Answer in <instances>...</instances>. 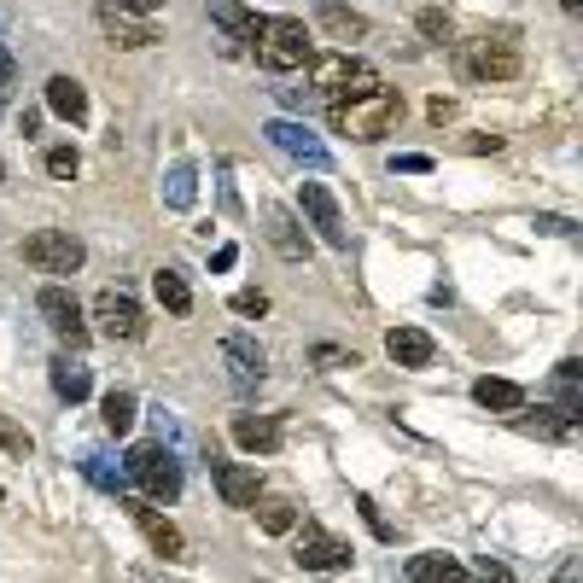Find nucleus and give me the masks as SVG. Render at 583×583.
I'll return each mask as SVG.
<instances>
[{
  "label": "nucleus",
  "mask_w": 583,
  "mask_h": 583,
  "mask_svg": "<svg viewBox=\"0 0 583 583\" xmlns=\"http://www.w3.org/2000/svg\"><path fill=\"white\" fill-rule=\"evenodd\" d=\"M397 123H403V94L385 88V82L356 94V100H333V129L350 140H385Z\"/></svg>",
  "instance_id": "1"
},
{
  "label": "nucleus",
  "mask_w": 583,
  "mask_h": 583,
  "mask_svg": "<svg viewBox=\"0 0 583 583\" xmlns=\"http://www.w3.org/2000/svg\"><path fill=\"white\" fill-rule=\"evenodd\" d=\"M251 47H257V65L286 76V70H298L315 53L309 47V30L304 18H257V30H251Z\"/></svg>",
  "instance_id": "2"
},
{
  "label": "nucleus",
  "mask_w": 583,
  "mask_h": 583,
  "mask_svg": "<svg viewBox=\"0 0 583 583\" xmlns=\"http://www.w3.org/2000/svg\"><path fill=\"white\" fill-rule=\"evenodd\" d=\"M309 88L321 100H356V94L379 88V76H374V65H362L350 53H309Z\"/></svg>",
  "instance_id": "3"
},
{
  "label": "nucleus",
  "mask_w": 583,
  "mask_h": 583,
  "mask_svg": "<svg viewBox=\"0 0 583 583\" xmlns=\"http://www.w3.org/2000/svg\"><path fill=\"white\" fill-rule=\"evenodd\" d=\"M123 473H129V484H140L146 502H175L181 496V461L164 444H135L123 455Z\"/></svg>",
  "instance_id": "4"
},
{
  "label": "nucleus",
  "mask_w": 583,
  "mask_h": 583,
  "mask_svg": "<svg viewBox=\"0 0 583 583\" xmlns=\"http://www.w3.org/2000/svg\"><path fill=\"white\" fill-rule=\"evenodd\" d=\"M24 263H30L35 275H76L88 263V245L76 240L70 228H35L30 240H24Z\"/></svg>",
  "instance_id": "5"
},
{
  "label": "nucleus",
  "mask_w": 583,
  "mask_h": 583,
  "mask_svg": "<svg viewBox=\"0 0 583 583\" xmlns=\"http://www.w3.org/2000/svg\"><path fill=\"white\" fill-rule=\"evenodd\" d=\"M292 531H298V525H292ZM292 560H298V572H350V566H356V549H350L344 537H333L327 525L304 519V531H298V549H292Z\"/></svg>",
  "instance_id": "6"
},
{
  "label": "nucleus",
  "mask_w": 583,
  "mask_h": 583,
  "mask_svg": "<svg viewBox=\"0 0 583 583\" xmlns=\"http://www.w3.org/2000/svg\"><path fill=\"white\" fill-rule=\"evenodd\" d=\"M35 309H41V321H47V327H53L70 350H82V344H88V321H82V304H76V292H70V286L47 280V286H41V298H35Z\"/></svg>",
  "instance_id": "7"
},
{
  "label": "nucleus",
  "mask_w": 583,
  "mask_h": 583,
  "mask_svg": "<svg viewBox=\"0 0 583 583\" xmlns=\"http://www.w3.org/2000/svg\"><path fill=\"white\" fill-rule=\"evenodd\" d=\"M298 210H304V222L321 234V240L333 245V251H350V228H344V210H339V199L321 187V181H304L298 187Z\"/></svg>",
  "instance_id": "8"
},
{
  "label": "nucleus",
  "mask_w": 583,
  "mask_h": 583,
  "mask_svg": "<svg viewBox=\"0 0 583 583\" xmlns=\"http://www.w3.org/2000/svg\"><path fill=\"white\" fill-rule=\"evenodd\" d=\"M94 321H100L105 339H123V344L146 339V309L129 292H117V286H105L100 298H94Z\"/></svg>",
  "instance_id": "9"
},
{
  "label": "nucleus",
  "mask_w": 583,
  "mask_h": 583,
  "mask_svg": "<svg viewBox=\"0 0 583 583\" xmlns=\"http://www.w3.org/2000/svg\"><path fill=\"white\" fill-rule=\"evenodd\" d=\"M461 59V76H490V82H508V76H519V47H514V35H484L479 47H461L455 53Z\"/></svg>",
  "instance_id": "10"
},
{
  "label": "nucleus",
  "mask_w": 583,
  "mask_h": 583,
  "mask_svg": "<svg viewBox=\"0 0 583 583\" xmlns=\"http://www.w3.org/2000/svg\"><path fill=\"white\" fill-rule=\"evenodd\" d=\"M263 135H269V146H275V152L298 158V164H309V170H327V164H333V152H327L321 140L309 135L304 123H292V117H275V123H269Z\"/></svg>",
  "instance_id": "11"
},
{
  "label": "nucleus",
  "mask_w": 583,
  "mask_h": 583,
  "mask_svg": "<svg viewBox=\"0 0 583 583\" xmlns=\"http://www.w3.org/2000/svg\"><path fill=\"white\" fill-rule=\"evenodd\" d=\"M222 362H228L234 385H257V379L269 374V350L251 339V333H228L222 339Z\"/></svg>",
  "instance_id": "12"
},
{
  "label": "nucleus",
  "mask_w": 583,
  "mask_h": 583,
  "mask_svg": "<svg viewBox=\"0 0 583 583\" xmlns=\"http://www.w3.org/2000/svg\"><path fill=\"white\" fill-rule=\"evenodd\" d=\"M129 514H135L140 537H146L152 549L164 554V560H187V537H181V531H175V525H170L164 514H158V508H152L146 496H140V502H129Z\"/></svg>",
  "instance_id": "13"
},
{
  "label": "nucleus",
  "mask_w": 583,
  "mask_h": 583,
  "mask_svg": "<svg viewBox=\"0 0 583 583\" xmlns=\"http://www.w3.org/2000/svg\"><path fill=\"white\" fill-rule=\"evenodd\" d=\"M210 479H216V490H222L228 508H251V502L263 496L257 467H245V461H216V455H210Z\"/></svg>",
  "instance_id": "14"
},
{
  "label": "nucleus",
  "mask_w": 583,
  "mask_h": 583,
  "mask_svg": "<svg viewBox=\"0 0 583 583\" xmlns=\"http://www.w3.org/2000/svg\"><path fill=\"white\" fill-rule=\"evenodd\" d=\"M234 444H240L245 455H275V449L286 444V420H280V414H240V420H234Z\"/></svg>",
  "instance_id": "15"
},
{
  "label": "nucleus",
  "mask_w": 583,
  "mask_h": 583,
  "mask_svg": "<svg viewBox=\"0 0 583 583\" xmlns=\"http://www.w3.org/2000/svg\"><path fill=\"white\" fill-rule=\"evenodd\" d=\"M263 228H269V245H275L286 263H304L309 257V234L298 228V216L286 205H263Z\"/></svg>",
  "instance_id": "16"
},
{
  "label": "nucleus",
  "mask_w": 583,
  "mask_h": 583,
  "mask_svg": "<svg viewBox=\"0 0 583 583\" xmlns=\"http://www.w3.org/2000/svg\"><path fill=\"white\" fill-rule=\"evenodd\" d=\"M100 30L111 35V47H129V53H140V47H152V41H158V30H152V24H140L135 12H117L111 0L100 6Z\"/></svg>",
  "instance_id": "17"
},
{
  "label": "nucleus",
  "mask_w": 583,
  "mask_h": 583,
  "mask_svg": "<svg viewBox=\"0 0 583 583\" xmlns=\"http://www.w3.org/2000/svg\"><path fill=\"white\" fill-rule=\"evenodd\" d=\"M385 350H391L397 368H414V374L432 368V333H426V327H391V333H385Z\"/></svg>",
  "instance_id": "18"
},
{
  "label": "nucleus",
  "mask_w": 583,
  "mask_h": 583,
  "mask_svg": "<svg viewBox=\"0 0 583 583\" xmlns=\"http://www.w3.org/2000/svg\"><path fill=\"white\" fill-rule=\"evenodd\" d=\"M47 111H53V117H65L70 129H76V123H88V88H82L76 76H47Z\"/></svg>",
  "instance_id": "19"
},
{
  "label": "nucleus",
  "mask_w": 583,
  "mask_h": 583,
  "mask_svg": "<svg viewBox=\"0 0 583 583\" xmlns=\"http://www.w3.org/2000/svg\"><path fill=\"white\" fill-rule=\"evenodd\" d=\"M473 403L490 409V414H519V409H525V391H519L514 379H490V374H484L479 385H473Z\"/></svg>",
  "instance_id": "20"
},
{
  "label": "nucleus",
  "mask_w": 583,
  "mask_h": 583,
  "mask_svg": "<svg viewBox=\"0 0 583 583\" xmlns=\"http://www.w3.org/2000/svg\"><path fill=\"white\" fill-rule=\"evenodd\" d=\"M152 292H158V304L170 309V315H193V286L181 269H158L152 275Z\"/></svg>",
  "instance_id": "21"
},
{
  "label": "nucleus",
  "mask_w": 583,
  "mask_h": 583,
  "mask_svg": "<svg viewBox=\"0 0 583 583\" xmlns=\"http://www.w3.org/2000/svg\"><path fill=\"white\" fill-rule=\"evenodd\" d=\"M53 391H59V403H82V397L94 391V374H88L82 362L59 356V362H53Z\"/></svg>",
  "instance_id": "22"
},
{
  "label": "nucleus",
  "mask_w": 583,
  "mask_h": 583,
  "mask_svg": "<svg viewBox=\"0 0 583 583\" xmlns=\"http://www.w3.org/2000/svg\"><path fill=\"white\" fill-rule=\"evenodd\" d=\"M321 30L333 35V41H362L368 35V18L362 12H344L339 0H321Z\"/></svg>",
  "instance_id": "23"
},
{
  "label": "nucleus",
  "mask_w": 583,
  "mask_h": 583,
  "mask_svg": "<svg viewBox=\"0 0 583 583\" xmlns=\"http://www.w3.org/2000/svg\"><path fill=\"white\" fill-rule=\"evenodd\" d=\"M210 18L228 30V53H234V41H251V30H257V18L245 12L240 0H210Z\"/></svg>",
  "instance_id": "24"
},
{
  "label": "nucleus",
  "mask_w": 583,
  "mask_h": 583,
  "mask_svg": "<svg viewBox=\"0 0 583 583\" xmlns=\"http://www.w3.org/2000/svg\"><path fill=\"white\" fill-rule=\"evenodd\" d=\"M251 514H257V525H263L269 537H286V531L298 525V508H292V502H280V496H257V502H251Z\"/></svg>",
  "instance_id": "25"
},
{
  "label": "nucleus",
  "mask_w": 583,
  "mask_h": 583,
  "mask_svg": "<svg viewBox=\"0 0 583 583\" xmlns=\"http://www.w3.org/2000/svg\"><path fill=\"white\" fill-rule=\"evenodd\" d=\"M193 199H199V175H193V164H170V175H164V205L193 210Z\"/></svg>",
  "instance_id": "26"
},
{
  "label": "nucleus",
  "mask_w": 583,
  "mask_h": 583,
  "mask_svg": "<svg viewBox=\"0 0 583 583\" xmlns=\"http://www.w3.org/2000/svg\"><path fill=\"white\" fill-rule=\"evenodd\" d=\"M135 391H105V403H100V420H105V432H117V438H123V432H129V426H135Z\"/></svg>",
  "instance_id": "27"
},
{
  "label": "nucleus",
  "mask_w": 583,
  "mask_h": 583,
  "mask_svg": "<svg viewBox=\"0 0 583 583\" xmlns=\"http://www.w3.org/2000/svg\"><path fill=\"white\" fill-rule=\"evenodd\" d=\"M403 572H409L414 583H438V578H461V560H455V554H414Z\"/></svg>",
  "instance_id": "28"
},
{
  "label": "nucleus",
  "mask_w": 583,
  "mask_h": 583,
  "mask_svg": "<svg viewBox=\"0 0 583 583\" xmlns=\"http://www.w3.org/2000/svg\"><path fill=\"white\" fill-rule=\"evenodd\" d=\"M82 473H88V484H100V490H111V496L129 490V473H123L111 455H82Z\"/></svg>",
  "instance_id": "29"
},
{
  "label": "nucleus",
  "mask_w": 583,
  "mask_h": 583,
  "mask_svg": "<svg viewBox=\"0 0 583 583\" xmlns=\"http://www.w3.org/2000/svg\"><path fill=\"white\" fill-rule=\"evenodd\" d=\"M41 170L53 175V181H76V170H82V158H76V146H47Z\"/></svg>",
  "instance_id": "30"
},
{
  "label": "nucleus",
  "mask_w": 583,
  "mask_h": 583,
  "mask_svg": "<svg viewBox=\"0 0 583 583\" xmlns=\"http://www.w3.org/2000/svg\"><path fill=\"white\" fill-rule=\"evenodd\" d=\"M0 449H6V455H30V432H24V426H12L6 414H0Z\"/></svg>",
  "instance_id": "31"
},
{
  "label": "nucleus",
  "mask_w": 583,
  "mask_h": 583,
  "mask_svg": "<svg viewBox=\"0 0 583 583\" xmlns=\"http://www.w3.org/2000/svg\"><path fill=\"white\" fill-rule=\"evenodd\" d=\"M414 24H420V35H426V41H449V18L438 12V6H426Z\"/></svg>",
  "instance_id": "32"
},
{
  "label": "nucleus",
  "mask_w": 583,
  "mask_h": 583,
  "mask_svg": "<svg viewBox=\"0 0 583 583\" xmlns=\"http://www.w3.org/2000/svg\"><path fill=\"white\" fill-rule=\"evenodd\" d=\"M531 228H537V234H554V240H566V234H578V222H572V216H537Z\"/></svg>",
  "instance_id": "33"
},
{
  "label": "nucleus",
  "mask_w": 583,
  "mask_h": 583,
  "mask_svg": "<svg viewBox=\"0 0 583 583\" xmlns=\"http://www.w3.org/2000/svg\"><path fill=\"white\" fill-rule=\"evenodd\" d=\"M391 170H403V175H426V170H432V158H426V152H397V158H391Z\"/></svg>",
  "instance_id": "34"
},
{
  "label": "nucleus",
  "mask_w": 583,
  "mask_h": 583,
  "mask_svg": "<svg viewBox=\"0 0 583 583\" xmlns=\"http://www.w3.org/2000/svg\"><path fill=\"white\" fill-rule=\"evenodd\" d=\"M263 309H269V298H263V292H251V286H245V292H234V315H263Z\"/></svg>",
  "instance_id": "35"
},
{
  "label": "nucleus",
  "mask_w": 583,
  "mask_h": 583,
  "mask_svg": "<svg viewBox=\"0 0 583 583\" xmlns=\"http://www.w3.org/2000/svg\"><path fill=\"white\" fill-rule=\"evenodd\" d=\"M234 263H240V245H222V251H216V257H210V275H228V269H234Z\"/></svg>",
  "instance_id": "36"
},
{
  "label": "nucleus",
  "mask_w": 583,
  "mask_h": 583,
  "mask_svg": "<svg viewBox=\"0 0 583 583\" xmlns=\"http://www.w3.org/2000/svg\"><path fill=\"white\" fill-rule=\"evenodd\" d=\"M356 508H362V519H368V525H374V537H391V525H385V519H379V508H374V502H368V496H356Z\"/></svg>",
  "instance_id": "37"
},
{
  "label": "nucleus",
  "mask_w": 583,
  "mask_h": 583,
  "mask_svg": "<svg viewBox=\"0 0 583 583\" xmlns=\"http://www.w3.org/2000/svg\"><path fill=\"white\" fill-rule=\"evenodd\" d=\"M111 6H117V12H135V18H152L164 0H111Z\"/></svg>",
  "instance_id": "38"
},
{
  "label": "nucleus",
  "mask_w": 583,
  "mask_h": 583,
  "mask_svg": "<svg viewBox=\"0 0 583 583\" xmlns=\"http://www.w3.org/2000/svg\"><path fill=\"white\" fill-rule=\"evenodd\" d=\"M426 117H432V123H449V117H455V100H444V94H438V100L426 105Z\"/></svg>",
  "instance_id": "39"
},
{
  "label": "nucleus",
  "mask_w": 583,
  "mask_h": 583,
  "mask_svg": "<svg viewBox=\"0 0 583 583\" xmlns=\"http://www.w3.org/2000/svg\"><path fill=\"white\" fill-rule=\"evenodd\" d=\"M18 135H24V140L41 135V111H24V117H18Z\"/></svg>",
  "instance_id": "40"
},
{
  "label": "nucleus",
  "mask_w": 583,
  "mask_h": 583,
  "mask_svg": "<svg viewBox=\"0 0 583 583\" xmlns=\"http://www.w3.org/2000/svg\"><path fill=\"white\" fill-rule=\"evenodd\" d=\"M467 152H502V140H496V135H473V140H467Z\"/></svg>",
  "instance_id": "41"
},
{
  "label": "nucleus",
  "mask_w": 583,
  "mask_h": 583,
  "mask_svg": "<svg viewBox=\"0 0 583 583\" xmlns=\"http://www.w3.org/2000/svg\"><path fill=\"white\" fill-rule=\"evenodd\" d=\"M560 6H566V12H578V6H583V0H560Z\"/></svg>",
  "instance_id": "42"
}]
</instances>
